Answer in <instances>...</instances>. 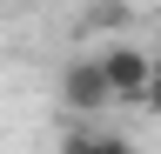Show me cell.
<instances>
[{
  "label": "cell",
  "mask_w": 161,
  "mask_h": 154,
  "mask_svg": "<svg viewBox=\"0 0 161 154\" xmlns=\"http://www.w3.org/2000/svg\"><path fill=\"white\" fill-rule=\"evenodd\" d=\"M94 20H101V27H121V20H128V7H121V0H101V7H94Z\"/></svg>",
  "instance_id": "obj_4"
},
{
  "label": "cell",
  "mask_w": 161,
  "mask_h": 154,
  "mask_svg": "<svg viewBox=\"0 0 161 154\" xmlns=\"http://www.w3.org/2000/svg\"><path fill=\"white\" fill-rule=\"evenodd\" d=\"M60 101H67L74 114H101L114 101L108 94V74H101V61H74L67 74H60Z\"/></svg>",
  "instance_id": "obj_2"
},
{
  "label": "cell",
  "mask_w": 161,
  "mask_h": 154,
  "mask_svg": "<svg viewBox=\"0 0 161 154\" xmlns=\"http://www.w3.org/2000/svg\"><path fill=\"white\" fill-rule=\"evenodd\" d=\"M101 74H108L114 101H141V94H148V74H154V54H141L134 40H114L101 54Z\"/></svg>",
  "instance_id": "obj_1"
},
{
  "label": "cell",
  "mask_w": 161,
  "mask_h": 154,
  "mask_svg": "<svg viewBox=\"0 0 161 154\" xmlns=\"http://www.w3.org/2000/svg\"><path fill=\"white\" fill-rule=\"evenodd\" d=\"M60 154H134V147L121 141V134H67Z\"/></svg>",
  "instance_id": "obj_3"
},
{
  "label": "cell",
  "mask_w": 161,
  "mask_h": 154,
  "mask_svg": "<svg viewBox=\"0 0 161 154\" xmlns=\"http://www.w3.org/2000/svg\"><path fill=\"white\" fill-rule=\"evenodd\" d=\"M141 107L161 114V54H154V74H148V94H141Z\"/></svg>",
  "instance_id": "obj_5"
}]
</instances>
